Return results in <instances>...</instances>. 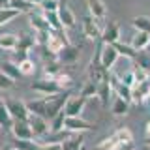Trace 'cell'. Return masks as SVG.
Masks as SVG:
<instances>
[{"label": "cell", "mask_w": 150, "mask_h": 150, "mask_svg": "<svg viewBox=\"0 0 150 150\" xmlns=\"http://www.w3.org/2000/svg\"><path fill=\"white\" fill-rule=\"evenodd\" d=\"M115 150H135V144H133V139L131 141H124V143H120L118 146Z\"/></svg>", "instance_id": "obj_39"}, {"label": "cell", "mask_w": 150, "mask_h": 150, "mask_svg": "<svg viewBox=\"0 0 150 150\" xmlns=\"http://www.w3.org/2000/svg\"><path fill=\"white\" fill-rule=\"evenodd\" d=\"M146 150H150V144H146Z\"/></svg>", "instance_id": "obj_48"}, {"label": "cell", "mask_w": 150, "mask_h": 150, "mask_svg": "<svg viewBox=\"0 0 150 150\" xmlns=\"http://www.w3.org/2000/svg\"><path fill=\"white\" fill-rule=\"evenodd\" d=\"M144 143H146V144H150V139H144Z\"/></svg>", "instance_id": "obj_46"}, {"label": "cell", "mask_w": 150, "mask_h": 150, "mask_svg": "<svg viewBox=\"0 0 150 150\" xmlns=\"http://www.w3.org/2000/svg\"><path fill=\"white\" fill-rule=\"evenodd\" d=\"M62 150H83L84 148V137L81 133H73V135H68L62 143H60Z\"/></svg>", "instance_id": "obj_16"}, {"label": "cell", "mask_w": 150, "mask_h": 150, "mask_svg": "<svg viewBox=\"0 0 150 150\" xmlns=\"http://www.w3.org/2000/svg\"><path fill=\"white\" fill-rule=\"evenodd\" d=\"M143 105L150 107V86H148V92H146V96H144V100H143Z\"/></svg>", "instance_id": "obj_41"}, {"label": "cell", "mask_w": 150, "mask_h": 150, "mask_svg": "<svg viewBox=\"0 0 150 150\" xmlns=\"http://www.w3.org/2000/svg\"><path fill=\"white\" fill-rule=\"evenodd\" d=\"M0 71L2 73H6L9 79H19V77H23L21 71H19V66L17 64H13V62H0Z\"/></svg>", "instance_id": "obj_26"}, {"label": "cell", "mask_w": 150, "mask_h": 150, "mask_svg": "<svg viewBox=\"0 0 150 150\" xmlns=\"http://www.w3.org/2000/svg\"><path fill=\"white\" fill-rule=\"evenodd\" d=\"M26 58H30V51H25V49H15L13 51V56H11L13 64H21L23 60H26Z\"/></svg>", "instance_id": "obj_37"}, {"label": "cell", "mask_w": 150, "mask_h": 150, "mask_svg": "<svg viewBox=\"0 0 150 150\" xmlns=\"http://www.w3.org/2000/svg\"><path fill=\"white\" fill-rule=\"evenodd\" d=\"M53 81L58 84L62 90H69V88H73V84H75V81H73V77L69 73H66V71H60V73H56L54 77H53Z\"/></svg>", "instance_id": "obj_23"}, {"label": "cell", "mask_w": 150, "mask_h": 150, "mask_svg": "<svg viewBox=\"0 0 150 150\" xmlns=\"http://www.w3.org/2000/svg\"><path fill=\"white\" fill-rule=\"evenodd\" d=\"M84 2H86V8H88V11H90V17H94L96 21L105 19L107 6H105L103 0H84Z\"/></svg>", "instance_id": "obj_11"}, {"label": "cell", "mask_w": 150, "mask_h": 150, "mask_svg": "<svg viewBox=\"0 0 150 150\" xmlns=\"http://www.w3.org/2000/svg\"><path fill=\"white\" fill-rule=\"evenodd\" d=\"M30 88L34 92H38V94H41L43 98H47V96H56V94H60V92H66V90H62V88L56 84L53 79H38V81H34L30 84Z\"/></svg>", "instance_id": "obj_2"}, {"label": "cell", "mask_w": 150, "mask_h": 150, "mask_svg": "<svg viewBox=\"0 0 150 150\" xmlns=\"http://www.w3.org/2000/svg\"><path fill=\"white\" fill-rule=\"evenodd\" d=\"M28 25L34 32H47L51 30L49 25H47L45 21V15L43 13H30V17H28Z\"/></svg>", "instance_id": "obj_17"}, {"label": "cell", "mask_w": 150, "mask_h": 150, "mask_svg": "<svg viewBox=\"0 0 150 150\" xmlns=\"http://www.w3.org/2000/svg\"><path fill=\"white\" fill-rule=\"evenodd\" d=\"M43 15H45V21H47V25H49L51 30H56V32L64 30V26H62V23H60V17H58L56 11H47Z\"/></svg>", "instance_id": "obj_28"}, {"label": "cell", "mask_w": 150, "mask_h": 150, "mask_svg": "<svg viewBox=\"0 0 150 150\" xmlns=\"http://www.w3.org/2000/svg\"><path fill=\"white\" fill-rule=\"evenodd\" d=\"M11 137L13 139H23V141H30V139H36L34 133H32L30 129V124H28V120H15L11 126Z\"/></svg>", "instance_id": "obj_7"}, {"label": "cell", "mask_w": 150, "mask_h": 150, "mask_svg": "<svg viewBox=\"0 0 150 150\" xmlns=\"http://www.w3.org/2000/svg\"><path fill=\"white\" fill-rule=\"evenodd\" d=\"M2 150H11V146H6V148H2Z\"/></svg>", "instance_id": "obj_47"}, {"label": "cell", "mask_w": 150, "mask_h": 150, "mask_svg": "<svg viewBox=\"0 0 150 150\" xmlns=\"http://www.w3.org/2000/svg\"><path fill=\"white\" fill-rule=\"evenodd\" d=\"M40 6H41V9H43V13H47V11H58L60 0H41Z\"/></svg>", "instance_id": "obj_36"}, {"label": "cell", "mask_w": 150, "mask_h": 150, "mask_svg": "<svg viewBox=\"0 0 150 150\" xmlns=\"http://www.w3.org/2000/svg\"><path fill=\"white\" fill-rule=\"evenodd\" d=\"M17 66H19V71H21L23 77H30V75L36 73V64H34V60H30V58L23 60V62L17 64Z\"/></svg>", "instance_id": "obj_31"}, {"label": "cell", "mask_w": 150, "mask_h": 150, "mask_svg": "<svg viewBox=\"0 0 150 150\" xmlns=\"http://www.w3.org/2000/svg\"><path fill=\"white\" fill-rule=\"evenodd\" d=\"M118 58H120V56H118V53L115 51V47H112V45H107V43H105V45L101 47V56H100V60H101V66L107 69V71H109L112 66L116 64V60H118Z\"/></svg>", "instance_id": "obj_10"}, {"label": "cell", "mask_w": 150, "mask_h": 150, "mask_svg": "<svg viewBox=\"0 0 150 150\" xmlns=\"http://www.w3.org/2000/svg\"><path fill=\"white\" fill-rule=\"evenodd\" d=\"M17 40H19V36H15V34H0V49L15 51L17 49Z\"/></svg>", "instance_id": "obj_25"}, {"label": "cell", "mask_w": 150, "mask_h": 150, "mask_svg": "<svg viewBox=\"0 0 150 150\" xmlns=\"http://www.w3.org/2000/svg\"><path fill=\"white\" fill-rule=\"evenodd\" d=\"M11 150H13V148H11Z\"/></svg>", "instance_id": "obj_50"}, {"label": "cell", "mask_w": 150, "mask_h": 150, "mask_svg": "<svg viewBox=\"0 0 150 150\" xmlns=\"http://www.w3.org/2000/svg\"><path fill=\"white\" fill-rule=\"evenodd\" d=\"M11 126H13V118L8 111V105H6V100H0V128L6 129L8 133L11 131Z\"/></svg>", "instance_id": "obj_20"}, {"label": "cell", "mask_w": 150, "mask_h": 150, "mask_svg": "<svg viewBox=\"0 0 150 150\" xmlns=\"http://www.w3.org/2000/svg\"><path fill=\"white\" fill-rule=\"evenodd\" d=\"M40 150H62L60 144H41Z\"/></svg>", "instance_id": "obj_40"}, {"label": "cell", "mask_w": 150, "mask_h": 150, "mask_svg": "<svg viewBox=\"0 0 150 150\" xmlns=\"http://www.w3.org/2000/svg\"><path fill=\"white\" fill-rule=\"evenodd\" d=\"M28 2H30L32 6H40V2H41V0H28Z\"/></svg>", "instance_id": "obj_44"}, {"label": "cell", "mask_w": 150, "mask_h": 150, "mask_svg": "<svg viewBox=\"0 0 150 150\" xmlns=\"http://www.w3.org/2000/svg\"><path fill=\"white\" fill-rule=\"evenodd\" d=\"M9 8L15 9L19 15H21V13H28V11H30L32 4L28 2V0H11V2H9Z\"/></svg>", "instance_id": "obj_33"}, {"label": "cell", "mask_w": 150, "mask_h": 150, "mask_svg": "<svg viewBox=\"0 0 150 150\" xmlns=\"http://www.w3.org/2000/svg\"><path fill=\"white\" fill-rule=\"evenodd\" d=\"M144 51H146V53L150 54V43H148V47H146V49H144Z\"/></svg>", "instance_id": "obj_45"}, {"label": "cell", "mask_w": 150, "mask_h": 150, "mask_svg": "<svg viewBox=\"0 0 150 150\" xmlns=\"http://www.w3.org/2000/svg\"><path fill=\"white\" fill-rule=\"evenodd\" d=\"M129 23H131V26H133L135 30H139V32H148V34H150V19H148V17L139 15V17H133Z\"/></svg>", "instance_id": "obj_29"}, {"label": "cell", "mask_w": 150, "mask_h": 150, "mask_svg": "<svg viewBox=\"0 0 150 150\" xmlns=\"http://www.w3.org/2000/svg\"><path fill=\"white\" fill-rule=\"evenodd\" d=\"M118 81H120L122 84H126V86L133 88V86H135V73H133V68L128 69V71H124L122 75H118Z\"/></svg>", "instance_id": "obj_35"}, {"label": "cell", "mask_w": 150, "mask_h": 150, "mask_svg": "<svg viewBox=\"0 0 150 150\" xmlns=\"http://www.w3.org/2000/svg\"><path fill=\"white\" fill-rule=\"evenodd\" d=\"M6 105H8V111H9V115H11L13 122H15V120H28L30 112H28L26 101L15 100V98H9V100H6Z\"/></svg>", "instance_id": "obj_3"}, {"label": "cell", "mask_w": 150, "mask_h": 150, "mask_svg": "<svg viewBox=\"0 0 150 150\" xmlns=\"http://www.w3.org/2000/svg\"><path fill=\"white\" fill-rule=\"evenodd\" d=\"M111 112L115 116H126L129 112V101H126L124 98H120V96H116L115 100L111 101Z\"/></svg>", "instance_id": "obj_18"}, {"label": "cell", "mask_w": 150, "mask_h": 150, "mask_svg": "<svg viewBox=\"0 0 150 150\" xmlns=\"http://www.w3.org/2000/svg\"><path fill=\"white\" fill-rule=\"evenodd\" d=\"M19 15V13L15 11V9H11V8H4V9H0V26H4L6 23L9 21H13Z\"/></svg>", "instance_id": "obj_34"}, {"label": "cell", "mask_w": 150, "mask_h": 150, "mask_svg": "<svg viewBox=\"0 0 150 150\" xmlns=\"http://www.w3.org/2000/svg\"><path fill=\"white\" fill-rule=\"evenodd\" d=\"M34 45H36L34 36H30V34H21V36H19V40H17V49L30 51Z\"/></svg>", "instance_id": "obj_32"}, {"label": "cell", "mask_w": 150, "mask_h": 150, "mask_svg": "<svg viewBox=\"0 0 150 150\" xmlns=\"http://www.w3.org/2000/svg\"><path fill=\"white\" fill-rule=\"evenodd\" d=\"M83 34L86 40H100L101 38V26L98 25V21L90 15H86L83 19Z\"/></svg>", "instance_id": "obj_9"}, {"label": "cell", "mask_w": 150, "mask_h": 150, "mask_svg": "<svg viewBox=\"0 0 150 150\" xmlns=\"http://www.w3.org/2000/svg\"><path fill=\"white\" fill-rule=\"evenodd\" d=\"M84 105H86V100L84 98H81L77 94H69V98H68V101H66V105H64V115L66 116H81L83 115V111H84Z\"/></svg>", "instance_id": "obj_5"}, {"label": "cell", "mask_w": 150, "mask_h": 150, "mask_svg": "<svg viewBox=\"0 0 150 150\" xmlns=\"http://www.w3.org/2000/svg\"><path fill=\"white\" fill-rule=\"evenodd\" d=\"M79 53H81V49H79V47L66 45L64 49L60 51L58 54H56V58H58V62H60V64H73V62H77Z\"/></svg>", "instance_id": "obj_12"}, {"label": "cell", "mask_w": 150, "mask_h": 150, "mask_svg": "<svg viewBox=\"0 0 150 150\" xmlns=\"http://www.w3.org/2000/svg\"><path fill=\"white\" fill-rule=\"evenodd\" d=\"M58 17H60V23H62L64 28H73L75 26V13L73 9L68 6V4H60L58 8Z\"/></svg>", "instance_id": "obj_15"}, {"label": "cell", "mask_w": 150, "mask_h": 150, "mask_svg": "<svg viewBox=\"0 0 150 150\" xmlns=\"http://www.w3.org/2000/svg\"><path fill=\"white\" fill-rule=\"evenodd\" d=\"M64 129L69 131V133H84V131H92L96 128L92 124H88L84 118H81V116H66Z\"/></svg>", "instance_id": "obj_4"}, {"label": "cell", "mask_w": 150, "mask_h": 150, "mask_svg": "<svg viewBox=\"0 0 150 150\" xmlns=\"http://www.w3.org/2000/svg\"><path fill=\"white\" fill-rule=\"evenodd\" d=\"M148 43H150V34L148 32H135L133 34V38H131V41H129V45L133 47L135 51H144L148 47Z\"/></svg>", "instance_id": "obj_19"}, {"label": "cell", "mask_w": 150, "mask_h": 150, "mask_svg": "<svg viewBox=\"0 0 150 150\" xmlns=\"http://www.w3.org/2000/svg\"><path fill=\"white\" fill-rule=\"evenodd\" d=\"M64 122H66V115H64V111H60L58 115L54 116V118L49 120V128H51V131H53V133L64 131Z\"/></svg>", "instance_id": "obj_30"}, {"label": "cell", "mask_w": 150, "mask_h": 150, "mask_svg": "<svg viewBox=\"0 0 150 150\" xmlns=\"http://www.w3.org/2000/svg\"><path fill=\"white\" fill-rule=\"evenodd\" d=\"M88 75H90V81L98 83V84H100L103 79L109 77V75H107V69L101 66L100 60H92L90 62V66H88Z\"/></svg>", "instance_id": "obj_13"}, {"label": "cell", "mask_w": 150, "mask_h": 150, "mask_svg": "<svg viewBox=\"0 0 150 150\" xmlns=\"http://www.w3.org/2000/svg\"><path fill=\"white\" fill-rule=\"evenodd\" d=\"M133 62H135L137 68H141L143 71H146L150 75V54L146 53V51H137V53H135Z\"/></svg>", "instance_id": "obj_24"}, {"label": "cell", "mask_w": 150, "mask_h": 150, "mask_svg": "<svg viewBox=\"0 0 150 150\" xmlns=\"http://www.w3.org/2000/svg\"><path fill=\"white\" fill-rule=\"evenodd\" d=\"M28 124H30V129H32V133H34L36 139L45 137V135L51 131L49 120L41 118V116H38V115H30V116H28Z\"/></svg>", "instance_id": "obj_6"}, {"label": "cell", "mask_w": 150, "mask_h": 150, "mask_svg": "<svg viewBox=\"0 0 150 150\" xmlns=\"http://www.w3.org/2000/svg\"><path fill=\"white\" fill-rule=\"evenodd\" d=\"M111 92H112V86H111L109 77H107V79H103V81L98 84V98H100L103 107H111V101H112L111 100Z\"/></svg>", "instance_id": "obj_14"}, {"label": "cell", "mask_w": 150, "mask_h": 150, "mask_svg": "<svg viewBox=\"0 0 150 150\" xmlns=\"http://www.w3.org/2000/svg\"><path fill=\"white\" fill-rule=\"evenodd\" d=\"M13 84H15V81H13V79H9L6 73L0 71V90H9Z\"/></svg>", "instance_id": "obj_38"}, {"label": "cell", "mask_w": 150, "mask_h": 150, "mask_svg": "<svg viewBox=\"0 0 150 150\" xmlns=\"http://www.w3.org/2000/svg\"><path fill=\"white\" fill-rule=\"evenodd\" d=\"M79 96L84 98V100H92V98H98V83L94 81H84L83 86H81V92H79Z\"/></svg>", "instance_id": "obj_22"}, {"label": "cell", "mask_w": 150, "mask_h": 150, "mask_svg": "<svg viewBox=\"0 0 150 150\" xmlns=\"http://www.w3.org/2000/svg\"><path fill=\"white\" fill-rule=\"evenodd\" d=\"M41 144L40 143H36L34 139H30V141H23V139H15L13 141V150H40Z\"/></svg>", "instance_id": "obj_27"}, {"label": "cell", "mask_w": 150, "mask_h": 150, "mask_svg": "<svg viewBox=\"0 0 150 150\" xmlns=\"http://www.w3.org/2000/svg\"><path fill=\"white\" fill-rule=\"evenodd\" d=\"M144 139H150V120L146 122V126H144Z\"/></svg>", "instance_id": "obj_42"}, {"label": "cell", "mask_w": 150, "mask_h": 150, "mask_svg": "<svg viewBox=\"0 0 150 150\" xmlns=\"http://www.w3.org/2000/svg\"><path fill=\"white\" fill-rule=\"evenodd\" d=\"M9 2H11V0H0V9L9 8Z\"/></svg>", "instance_id": "obj_43"}, {"label": "cell", "mask_w": 150, "mask_h": 150, "mask_svg": "<svg viewBox=\"0 0 150 150\" xmlns=\"http://www.w3.org/2000/svg\"><path fill=\"white\" fill-rule=\"evenodd\" d=\"M100 40L103 43H107V45L115 43V41H120V25L116 21H109L101 28V38Z\"/></svg>", "instance_id": "obj_8"}, {"label": "cell", "mask_w": 150, "mask_h": 150, "mask_svg": "<svg viewBox=\"0 0 150 150\" xmlns=\"http://www.w3.org/2000/svg\"><path fill=\"white\" fill-rule=\"evenodd\" d=\"M112 47H115V51L118 53L120 58H124V60H133L135 58V53L137 51L133 49L129 43H122V41H115V43H111Z\"/></svg>", "instance_id": "obj_21"}, {"label": "cell", "mask_w": 150, "mask_h": 150, "mask_svg": "<svg viewBox=\"0 0 150 150\" xmlns=\"http://www.w3.org/2000/svg\"><path fill=\"white\" fill-rule=\"evenodd\" d=\"M0 129H2V128H0Z\"/></svg>", "instance_id": "obj_49"}, {"label": "cell", "mask_w": 150, "mask_h": 150, "mask_svg": "<svg viewBox=\"0 0 150 150\" xmlns=\"http://www.w3.org/2000/svg\"><path fill=\"white\" fill-rule=\"evenodd\" d=\"M131 139H133V137H131V131L128 128H118V129L112 131L111 135H107L103 141H100V143L94 146V150H115L120 143H124V141H131Z\"/></svg>", "instance_id": "obj_1"}]
</instances>
